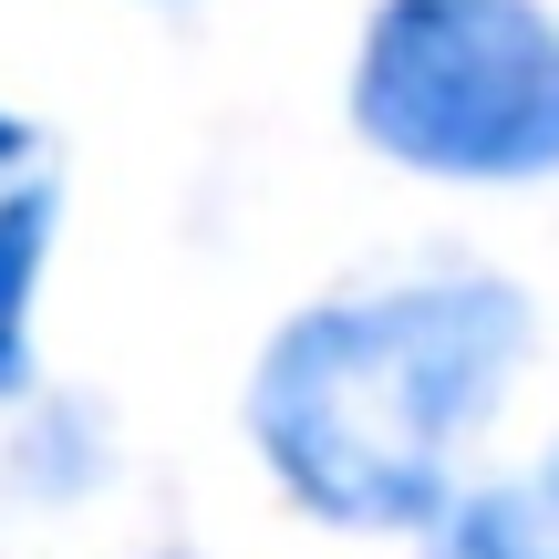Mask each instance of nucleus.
Instances as JSON below:
<instances>
[{"mask_svg": "<svg viewBox=\"0 0 559 559\" xmlns=\"http://www.w3.org/2000/svg\"><path fill=\"white\" fill-rule=\"evenodd\" d=\"M52 218H62L52 187L0 198V404L32 394V290H41V260H52Z\"/></svg>", "mask_w": 559, "mask_h": 559, "instance_id": "4", "label": "nucleus"}, {"mask_svg": "<svg viewBox=\"0 0 559 559\" xmlns=\"http://www.w3.org/2000/svg\"><path fill=\"white\" fill-rule=\"evenodd\" d=\"M425 559H559V445L519 477L477 487L466 508H445Z\"/></svg>", "mask_w": 559, "mask_h": 559, "instance_id": "3", "label": "nucleus"}, {"mask_svg": "<svg viewBox=\"0 0 559 559\" xmlns=\"http://www.w3.org/2000/svg\"><path fill=\"white\" fill-rule=\"evenodd\" d=\"M21 156H32V124H21V115H0V177H11Z\"/></svg>", "mask_w": 559, "mask_h": 559, "instance_id": "5", "label": "nucleus"}, {"mask_svg": "<svg viewBox=\"0 0 559 559\" xmlns=\"http://www.w3.org/2000/svg\"><path fill=\"white\" fill-rule=\"evenodd\" d=\"M353 124L404 177H559V21L539 0H383L353 52Z\"/></svg>", "mask_w": 559, "mask_h": 559, "instance_id": "2", "label": "nucleus"}, {"mask_svg": "<svg viewBox=\"0 0 559 559\" xmlns=\"http://www.w3.org/2000/svg\"><path fill=\"white\" fill-rule=\"evenodd\" d=\"M519 362L528 300L487 270L311 300L249 373V445L321 528H436Z\"/></svg>", "mask_w": 559, "mask_h": 559, "instance_id": "1", "label": "nucleus"}]
</instances>
